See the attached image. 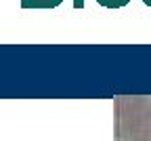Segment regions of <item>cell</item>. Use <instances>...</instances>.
<instances>
[{
	"label": "cell",
	"mask_w": 151,
	"mask_h": 141,
	"mask_svg": "<svg viewBox=\"0 0 151 141\" xmlns=\"http://www.w3.org/2000/svg\"><path fill=\"white\" fill-rule=\"evenodd\" d=\"M116 139L151 141V99L147 97L116 99Z\"/></svg>",
	"instance_id": "cell-1"
},
{
	"label": "cell",
	"mask_w": 151,
	"mask_h": 141,
	"mask_svg": "<svg viewBox=\"0 0 151 141\" xmlns=\"http://www.w3.org/2000/svg\"><path fill=\"white\" fill-rule=\"evenodd\" d=\"M63 0H21V9H36V11H50L57 9Z\"/></svg>",
	"instance_id": "cell-2"
},
{
	"label": "cell",
	"mask_w": 151,
	"mask_h": 141,
	"mask_svg": "<svg viewBox=\"0 0 151 141\" xmlns=\"http://www.w3.org/2000/svg\"><path fill=\"white\" fill-rule=\"evenodd\" d=\"M97 4H101V7H105V9H111V11H116V9H122V7H126L130 0H94Z\"/></svg>",
	"instance_id": "cell-3"
},
{
	"label": "cell",
	"mask_w": 151,
	"mask_h": 141,
	"mask_svg": "<svg viewBox=\"0 0 151 141\" xmlns=\"http://www.w3.org/2000/svg\"><path fill=\"white\" fill-rule=\"evenodd\" d=\"M84 7V0H73V9H82Z\"/></svg>",
	"instance_id": "cell-4"
},
{
	"label": "cell",
	"mask_w": 151,
	"mask_h": 141,
	"mask_svg": "<svg viewBox=\"0 0 151 141\" xmlns=\"http://www.w3.org/2000/svg\"><path fill=\"white\" fill-rule=\"evenodd\" d=\"M141 2H143L145 7H149V9H151V0H141Z\"/></svg>",
	"instance_id": "cell-5"
}]
</instances>
